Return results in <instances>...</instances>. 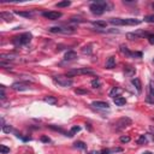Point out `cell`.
Wrapping results in <instances>:
<instances>
[{"instance_id": "obj_40", "label": "cell", "mask_w": 154, "mask_h": 154, "mask_svg": "<svg viewBox=\"0 0 154 154\" xmlns=\"http://www.w3.org/2000/svg\"><path fill=\"white\" fill-rule=\"evenodd\" d=\"M131 57H138V58H141V57H142V53H141V52H135V53H131Z\"/></svg>"}, {"instance_id": "obj_11", "label": "cell", "mask_w": 154, "mask_h": 154, "mask_svg": "<svg viewBox=\"0 0 154 154\" xmlns=\"http://www.w3.org/2000/svg\"><path fill=\"white\" fill-rule=\"evenodd\" d=\"M140 23V19H135V18H125L124 19V25H137Z\"/></svg>"}, {"instance_id": "obj_46", "label": "cell", "mask_w": 154, "mask_h": 154, "mask_svg": "<svg viewBox=\"0 0 154 154\" xmlns=\"http://www.w3.org/2000/svg\"><path fill=\"white\" fill-rule=\"evenodd\" d=\"M152 63H153V64H154V59H153V61H152Z\"/></svg>"}, {"instance_id": "obj_32", "label": "cell", "mask_w": 154, "mask_h": 154, "mask_svg": "<svg viewBox=\"0 0 154 154\" xmlns=\"http://www.w3.org/2000/svg\"><path fill=\"white\" fill-rule=\"evenodd\" d=\"M145 22L154 23V14H151V16H146V17H145Z\"/></svg>"}, {"instance_id": "obj_10", "label": "cell", "mask_w": 154, "mask_h": 154, "mask_svg": "<svg viewBox=\"0 0 154 154\" xmlns=\"http://www.w3.org/2000/svg\"><path fill=\"white\" fill-rule=\"evenodd\" d=\"M91 105L96 109H110L109 102H105V101H93Z\"/></svg>"}, {"instance_id": "obj_17", "label": "cell", "mask_w": 154, "mask_h": 154, "mask_svg": "<svg viewBox=\"0 0 154 154\" xmlns=\"http://www.w3.org/2000/svg\"><path fill=\"white\" fill-rule=\"evenodd\" d=\"M1 60H13L16 58V54H12V53H3L0 54Z\"/></svg>"}, {"instance_id": "obj_5", "label": "cell", "mask_w": 154, "mask_h": 154, "mask_svg": "<svg viewBox=\"0 0 154 154\" xmlns=\"http://www.w3.org/2000/svg\"><path fill=\"white\" fill-rule=\"evenodd\" d=\"M129 125H131V119L128 117H123L116 123V129H117V130H122V129L126 128V126H129Z\"/></svg>"}, {"instance_id": "obj_33", "label": "cell", "mask_w": 154, "mask_h": 154, "mask_svg": "<svg viewBox=\"0 0 154 154\" xmlns=\"http://www.w3.org/2000/svg\"><path fill=\"white\" fill-rule=\"evenodd\" d=\"M75 93H76V94H88L89 91L87 90V89H80V88H77L76 90H75Z\"/></svg>"}, {"instance_id": "obj_16", "label": "cell", "mask_w": 154, "mask_h": 154, "mask_svg": "<svg viewBox=\"0 0 154 154\" xmlns=\"http://www.w3.org/2000/svg\"><path fill=\"white\" fill-rule=\"evenodd\" d=\"M0 17L3 18V19L7 20V22H11V20L13 19V14L10 13V12H1V13H0Z\"/></svg>"}, {"instance_id": "obj_19", "label": "cell", "mask_w": 154, "mask_h": 154, "mask_svg": "<svg viewBox=\"0 0 154 154\" xmlns=\"http://www.w3.org/2000/svg\"><path fill=\"white\" fill-rule=\"evenodd\" d=\"M120 52H122L123 54H125V55H128V57H131V52L129 51V48L126 47L125 45H120Z\"/></svg>"}, {"instance_id": "obj_13", "label": "cell", "mask_w": 154, "mask_h": 154, "mask_svg": "<svg viewBox=\"0 0 154 154\" xmlns=\"http://www.w3.org/2000/svg\"><path fill=\"white\" fill-rule=\"evenodd\" d=\"M131 83H132V86L136 88V90L138 91V93H141V91H142V84H141V81L138 80V78H136V77H135V78H132Z\"/></svg>"}, {"instance_id": "obj_14", "label": "cell", "mask_w": 154, "mask_h": 154, "mask_svg": "<svg viewBox=\"0 0 154 154\" xmlns=\"http://www.w3.org/2000/svg\"><path fill=\"white\" fill-rule=\"evenodd\" d=\"M113 102L117 106H124L126 102V100H125V97H123V96H116V97H113Z\"/></svg>"}, {"instance_id": "obj_23", "label": "cell", "mask_w": 154, "mask_h": 154, "mask_svg": "<svg viewBox=\"0 0 154 154\" xmlns=\"http://www.w3.org/2000/svg\"><path fill=\"white\" fill-rule=\"evenodd\" d=\"M14 13L18 14V16H22V17H25V18H30L33 17V13L32 12H22V11H14Z\"/></svg>"}, {"instance_id": "obj_21", "label": "cell", "mask_w": 154, "mask_h": 154, "mask_svg": "<svg viewBox=\"0 0 154 154\" xmlns=\"http://www.w3.org/2000/svg\"><path fill=\"white\" fill-rule=\"evenodd\" d=\"M147 142H148L147 135H141V136L137 138V145H146Z\"/></svg>"}, {"instance_id": "obj_1", "label": "cell", "mask_w": 154, "mask_h": 154, "mask_svg": "<svg viewBox=\"0 0 154 154\" xmlns=\"http://www.w3.org/2000/svg\"><path fill=\"white\" fill-rule=\"evenodd\" d=\"M107 7H109V4L106 1H95V3H93L90 5L89 10L95 16H101L105 12V10H107Z\"/></svg>"}, {"instance_id": "obj_43", "label": "cell", "mask_w": 154, "mask_h": 154, "mask_svg": "<svg viewBox=\"0 0 154 154\" xmlns=\"http://www.w3.org/2000/svg\"><path fill=\"white\" fill-rule=\"evenodd\" d=\"M88 154H100V152H96V151H91V152H89Z\"/></svg>"}, {"instance_id": "obj_37", "label": "cell", "mask_w": 154, "mask_h": 154, "mask_svg": "<svg viewBox=\"0 0 154 154\" xmlns=\"http://www.w3.org/2000/svg\"><path fill=\"white\" fill-rule=\"evenodd\" d=\"M78 131H81L80 126H72V128H71V132H72V134H76V132H78Z\"/></svg>"}, {"instance_id": "obj_24", "label": "cell", "mask_w": 154, "mask_h": 154, "mask_svg": "<svg viewBox=\"0 0 154 154\" xmlns=\"http://www.w3.org/2000/svg\"><path fill=\"white\" fill-rule=\"evenodd\" d=\"M75 148H78V149H86L87 148V145L84 142H82V141H77V142L74 143Z\"/></svg>"}, {"instance_id": "obj_45", "label": "cell", "mask_w": 154, "mask_h": 154, "mask_svg": "<svg viewBox=\"0 0 154 154\" xmlns=\"http://www.w3.org/2000/svg\"><path fill=\"white\" fill-rule=\"evenodd\" d=\"M142 154H153V153H152V152H149V151H146V152H143Z\"/></svg>"}, {"instance_id": "obj_31", "label": "cell", "mask_w": 154, "mask_h": 154, "mask_svg": "<svg viewBox=\"0 0 154 154\" xmlns=\"http://www.w3.org/2000/svg\"><path fill=\"white\" fill-rule=\"evenodd\" d=\"M91 86H93V88H100L101 83H100L99 80H93L91 81Z\"/></svg>"}, {"instance_id": "obj_39", "label": "cell", "mask_w": 154, "mask_h": 154, "mask_svg": "<svg viewBox=\"0 0 154 154\" xmlns=\"http://www.w3.org/2000/svg\"><path fill=\"white\" fill-rule=\"evenodd\" d=\"M49 128H51V129H53V130H57V131L64 132V130H63V129H60V128H57V126H54V125H49Z\"/></svg>"}, {"instance_id": "obj_9", "label": "cell", "mask_w": 154, "mask_h": 154, "mask_svg": "<svg viewBox=\"0 0 154 154\" xmlns=\"http://www.w3.org/2000/svg\"><path fill=\"white\" fill-rule=\"evenodd\" d=\"M11 88L13 89V90L23 91V90H28L29 87L27 86L25 83H23V82H16V83H13V84L11 86Z\"/></svg>"}, {"instance_id": "obj_7", "label": "cell", "mask_w": 154, "mask_h": 154, "mask_svg": "<svg viewBox=\"0 0 154 154\" xmlns=\"http://www.w3.org/2000/svg\"><path fill=\"white\" fill-rule=\"evenodd\" d=\"M42 16L45 18H47V19L55 20V19H58V18L61 17L63 14H61V12H58V11H49V12H43Z\"/></svg>"}, {"instance_id": "obj_30", "label": "cell", "mask_w": 154, "mask_h": 154, "mask_svg": "<svg viewBox=\"0 0 154 154\" xmlns=\"http://www.w3.org/2000/svg\"><path fill=\"white\" fill-rule=\"evenodd\" d=\"M93 24H94V25H96V27H106V22L105 20H94V22H93Z\"/></svg>"}, {"instance_id": "obj_36", "label": "cell", "mask_w": 154, "mask_h": 154, "mask_svg": "<svg viewBox=\"0 0 154 154\" xmlns=\"http://www.w3.org/2000/svg\"><path fill=\"white\" fill-rule=\"evenodd\" d=\"M147 39H148V42L151 43V45H154V34H149Z\"/></svg>"}, {"instance_id": "obj_4", "label": "cell", "mask_w": 154, "mask_h": 154, "mask_svg": "<svg viewBox=\"0 0 154 154\" xmlns=\"http://www.w3.org/2000/svg\"><path fill=\"white\" fill-rule=\"evenodd\" d=\"M75 75H95L93 70L88 68H81V69H75V70H70L68 71V76H75Z\"/></svg>"}, {"instance_id": "obj_42", "label": "cell", "mask_w": 154, "mask_h": 154, "mask_svg": "<svg viewBox=\"0 0 154 154\" xmlns=\"http://www.w3.org/2000/svg\"><path fill=\"white\" fill-rule=\"evenodd\" d=\"M100 154H111V152H110V149H102L100 152Z\"/></svg>"}, {"instance_id": "obj_34", "label": "cell", "mask_w": 154, "mask_h": 154, "mask_svg": "<svg viewBox=\"0 0 154 154\" xmlns=\"http://www.w3.org/2000/svg\"><path fill=\"white\" fill-rule=\"evenodd\" d=\"M126 37H128L129 40H137V36L135 35V33H128Z\"/></svg>"}, {"instance_id": "obj_2", "label": "cell", "mask_w": 154, "mask_h": 154, "mask_svg": "<svg viewBox=\"0 0 154 154\" xmlns=\"http://www.w3.org/2000/svg\"><path fill=\"white\" fill-rule=\"evenodd\" d=\"M33 39V35L30 33H23V34L18 35V36H14L12 43L16 46H23V45H28Z\"/></svg>"}, {"instance_id": "obj_38", "label": "cell", "mask_w": 154, "mask_h": 154, "mask_svg": "<svg viewBox=\"0 0 154 154\" xmlns=\"http://www.w3.org/2000/svg\"><path fill=\"white\" fill-rule=\"evenodd\" d=\"M41 141H42V142H46V143L51 142V140H49V137H47V136H42V137H41Z\"/></svg>"}, {"instance_id": "obj_48", "label": "cell", "mask_w": 154, "mask_h": 154, "mask_svg": "<svg viewBox=\"0 0 154 154\" xmlns=\"http://www.w3.org/2000/svg\"><path fill=\"white\" fill-rule=\"evenodd\" d=\"M153 77H154V74H153Z\"/></svg>"}, {"instance_id": "obj_3", "label": "cell", "mask_w": 154, "mask_h": 154, "mask_svg": "<svg viewBox=\"0 0 154 154\" xmlns=\"http://www.w3.org/2000/svg\"><path fill=\"white\" fill-rule=\"evenodd\" d=\"M53 81H54L57 84H59L60 87H70V86H72V80L70 78V77L66 75V76H54L53 77Z\"/></svg>"}, {"instance_id": "obj_26", "label": "cell", "mask_w": 154, "mask_h": 154, "mask_svg": "<svg viewBox=\"0 0 154 154\" xmlns=\"http://www.w3.org/2000/svg\"><path fill=\"white\" fill-rule=\"evenodd\" d=\"M124 72H125V75H128V76H132V75H135L136 70H135L134 68H131V66H126Z\"/></svg>"}, {"instance_id": "obj_25", "label": "cell", "mask_w": 154, "mask_h": 154, "mask_svg": "<svg viewBox=\"0 0 154 154\" xmlns=\"http://www.w3.org/2000/svg\"><path fill=\"white\" fill-rule=\"evenodd\" d=\"M91 52H93L91 45H87V46H84V47L82 48V53H83V54H91Z\"/></svg>"}, {"instance_id": "obj_27", "label": "cell", "mask_w": 154, "mask_h": 154, "mask_svg": "<svg viewBox=\"0 0 154 154\" xmlns=\"http://www.w3.org/2000/svg\"><path fill=\"white\" fill-rule=\"evenodd\" d=\"M71 5V1H68V0H65V1H60V3H58L57 7H68V6Z\"/></svg>"}, {"instance_id": "obj_20", "label": "cell", "mask_w": 154, "mask_h": 154, "mask_svg": "<svg viewBox=\"0 0 154 154\" xmlns=\"http://www.w3.org/2000/svg\"><path fill=\"white\" fill-rule=\"evenodd\" d=\"M119 93H122V89L120 88H118V87H114L113 89H112L111 91H110V96H113V97H116V96H119Z\"/></svg>"}, {"instance_id": "obj_47", "label": "cell", "mask_w": 154, "mask_h": 154, "mask_svg": "<svg viewBox=\"0 0 154 154\" xmlns=\"http://www.w3.org/2000/svg\"><path fill=\"white\" fill-rule=\"evenodd\" d=\"M152 6H153V9H154V4H153V5H152Z\"/></svg>"}, {"instance_id": "obj_8", "label": "cell", "mask_w": 154, "mask_h": 154, "mask_svg": "<svg viewBox=\"0 0 154 154\" xmlns=\"http://www.w3.org/2000/svg\"><path fill=\"white\" fill-rule=\"evenodd\" d=\"M146 101L149 104H153L154 105V87H153V82L149 83L148 87V94H147V97H146Z\"/></svg>"}, {"instance_id": "obj_22", "label": "cell", "mask_w": 154, "mask_h": 154, "mask_svg": "<svg viewBox=\"0 0 154 154\" xmlns=\"http://www.w3.org/2000/svg\"><path fill=\"white\" fill-rule=\"evenodd\" d=\"M43 101H45V102L51 104V105H54V104L57 102V97H54V96H46V97H43Z\"/></svg>"}, {"instance_id": "obj_12", "label": "cell", "mask_w": 154, "mask_h": 154, "mask_svg": "<svg viewBox=\"0 0 154 154\" xmlns=\"http://www.w3.org/2000/svg\"><path fill=\"white\" fill-rule=\"evenodd\" d=\"M64 59L66 60V61H70V60H75L77 59V54H76V52L74 51H69L65 53V57H64Z\"/></svg>"}, {"instance_id": "obj_15", "label": "cell", "mask_w": 154, "mask_h": 154, "mask_svg": "<svg viewBox=\"0 0 154 154\" xmlns=\"http://www.w3.org/2000/svg\"><path fill=\"white\" fill-rule=\"evenodd\" d=\"M114 66H116V58L110 57L109 59L106 60V68L107 69H113Z\"/></svg>"}, {"instance_id": "obj_29", "label": "cell", "mask_w": 154, "mask_h": 154, "mask_svg": "<svg viewBox=\"0 0 154 154\" xmlns=\"http://www.w3.org/2000/svg\"><path fill=\"white\" fill-rule=\"evenodd\" d=\"M0 152H1V154H7V153H10V148L4 145H1L0 146Z\"/></svg>"}, {"instance_id": "obj_28", "label": "cell", "mask_w": 154, "mask_h": 154, "mask_svg": "<svg viewBox=\"0 0 154 154\" xmlns=\"http://www.w3.org/2000/svg\"><path fill=\"white\" fill-rule=\"evenodd\" d=\"M3 131L5 132V134H10L11 131H13V128H12L11 125H4L3 126Z\"/></svg>"}, {"instance_id": "obj_18", "label": "cell", "mask_w": 154, "mask_h": 154, "mask_svg": "<svg viewBox=\"0 0 154 154\" xmlns=\"http://www.w3.org/2000/svg\"><path fill=\"white\" fill-rule=\"evenodd\" d=\"M110 23L113 24V25H124V19H122V18H111Z\"/></svg>"}, {"instance_id": "obj_35", "label": "cell", "mask_w": 154, "mask_h": 154, "mask_svg": "<svg viewBox=\"0 0 154 154\" xmlns=\"http://www.w3.org/2000/svg\"><path fill=\"white\" fill-rule=\"evenodd\" d=\"M120 142H123V143H128V142H130V137L129 136H120Z\"/></svg>"}, {"instance_id": "obj_6", "label": "cell", "mask_w": 154, "mask_h": 154, "mask_svg": "<svg viewBox=\"0 0 154 154\" xmlns=\"http://www.w3.org/2000/svg\"><path fill=\"white\" fill-rule=\"evenodd\" d=\"M51 33L53 34H58V33H63V34H71L75 32L74 28H60V27H52L48 29Z\"/></svg>"}, {"instance_id": "obj_41", "label": "cell", "mask_w": 154, "mask_h": 154, "mask_svg": "<svg viewBox=\"0 0 154 154\" xmlns=\"http://www.w3.org/2000/svg\"><path fill=\"white\" fill-rule=\"evenodd\" d=\"M122 151H123L122 148H112V149H110L111 154H112V153H116V152H122Z\"/></svg>"}, {"instance_id": "obj_44", "label": "cell", "mask_w": 154, "mask_h": 154, "mask_svg": "<svg viewBox=\"0 0 154 154\" xmlns=\"http://www.w3.org/2000/svg\"><path fill=\"white\" fill-rule=\"evenodd\" d=\"M86 128L88 129L89 131H91V126H90V124H86Z\"/></svg>"}]
</instances>
